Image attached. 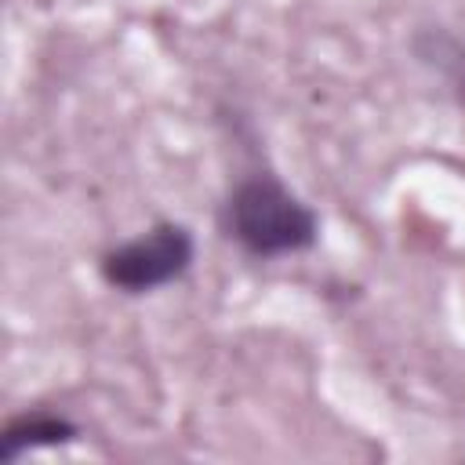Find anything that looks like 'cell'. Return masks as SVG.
<instances>
[{
	"label": "cell",
	"mask_w": 465,
	"mask_h": 465,
	"mask_svg": "<svg viewBox=\"0 0 465 465\" xmlns=\"http://www.w3.org/2000/svg\"><path fill=\"white\" fill-rule=\"evenodd\" d=\"M218 225L225 240L262 262L302 254L320 243V214L272 171L236 178L218 211Z\"/></svg>",
	"instance_id": "obj_1"
},
{
	"label": "cell",
	"mask_w": 465,
	"mask_h": 465,
	"mask_svg": "<svg viewBox=\"0 0 465 465\" xmlns=\"http://www.w3.org/2000/svg\"><path fill=\"white\" fill-rule=\"evenodd\" d=\"M196 262V232L185 222L163 218L142 229L138 236L109 247L98 258V276L120 294H153L178 283Z\"/></svg>",
	"instance_id": "obj_2"
},
{
	"label": "cell",
	"mask_w": 465,
	"mask_h": 465,
	"mask_svg": "<svg viewBox=\"0 0 465 465\" xmlns=\"http://www.w3.org/2000/svg\"><path fill=\"white\" fill-rule=\"evenodd\" d=\"M80 440V425L58 411H22L0 425V465H15L18 458L44 450V447H65Z\"/></svg>",
	"instance_id": "obj_3"
},
{
	"label": "cell",
	"mask_w": 465,
	"mask_h": 465,
	"mask_svg": "<svg viewBox=\"0 0 465 465\" xmlns=\"http://www.w3.org/2000/svg\"><path fill=\"white\" fill-rule=\"evenodd\" d=\"M411 51L440 84H447L458 102H465V40L458 33L443 25H425L411 36Z\"/></svg>",
	"instance_id": "obj_4"
}]
</instances>
